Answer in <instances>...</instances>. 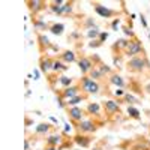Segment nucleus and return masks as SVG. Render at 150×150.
<instances>
[{"label":"nucleus","instance_id":"7c9ffc66","mask_svg":"<svg viewBox=\"0 0 150 150\" xmlns=\"http://www.w3.org/2000/svg\"><path fill=\"white\" fill-rule=\"evenodd\" d=\"M119 24H120V18H114V20H112V23H111V29L112 30H117Z\"/></svg>","mask_w":150,"mask_h":150},{"label":"nucleus","instance_id":"f704fd0d","mask_svg":"<svg viewBox=\"0 0 150 150\" xmlns=\"http://www.w3.org/2000/svg\"><path fill=\"white\" fill-rule=\"evenodd\" d=\"M30 140L29 138H26V140H24V150H30Z\"/></svg>","mask_w":150,"mask_h":150},{"label":"nucleus","instance_id":"1a4fd4ad","mask_svg":"<svg viewBox=\"0 0 150 150\" xmlns=\"http://www.w3.org/2000/svg\"><path fill=\"white\" fill-rule=\"evenodd\" d=\"M53 65H54V59L48 54L41 56L39 59V71L45 75H48L50 72H53Z\"/></svg>","mask_w":150,"mask_h":150},{"label":"nucleus","instance_id":"4be33fe9","mask_svg":"<svg viewBox=\"0 0 150 150\" xmlns=\"http://www.w3.org/2000/svg\"><path fill=\"white\" fill-rule=\"evenodd\" d=\"M87 98H89V95H86V93H80L78 96H75V98L69 99V101H66V105H68V107H78V104H80V102L87 101Z\"/></svg>","mask_w":150,"mask_h":150},{"label":"nucleus","instance_id":"f257e3e1","mask_svg":"<svg viewBox=\"0 0 150 150\" xmlns=\"http://www.w3.org/2000/svg\"><path fill=\"white\" fill-rule=\"evenodd\" d=\"M101 125H104V120L101 119H92V117H87L83 122L75 125V129H77V134H84V135H90L93 132L98 131V128H101Z\"/></svg>","mask_w":150,"mask_h":150},{"label":"nucleus","instance_id":"39448f33","mask_svg":"<svg viewBox=\"0 0 150 150\" xmlns=\"http://www.w3.org/2000/svg\"><path fill=\"white\" fill-rule=\"evenodd\" d=\"M66 114H68V117H69V120L72 122L74 126H75L77 123L83 122L84 119H87V112H86V110L81 108V107H68V108H66Z\"/></svg>","mask_w":150,"mask_h":150},{"label":"nucleus","instance_id":"79ce46f5","mask_svg":"<svg viewBox=\"0 0 150 150\" xmlns=\"http://www.w3.org/2000/svg\"><path fill=\"white\" fill-rule=\"evenodd\" d=\"M30 123H32V120H30L29 117H26V125H27V126H29V125H30Z\"/></svg>","mask_w":150,"mask_h":150},{"label":"nucleus","instance_id":"f3484780","mask_svg":"<svg viewBox=\"0 0 150 150\" xmlns=\"http://www.w3.org/2000/svg\"><path fill=\"white\" fill-rule=\"evenodd\" d=\"M74 143L80 146L81 149H87L90 146L92 143V138H90V135H84V134H77L74 137Z\"/></svg>","mask_w":150,"mask_h":150},{"label":"nucleus","instance_id":"a19ab883","mask_svg":"<svg viewBox=\"0 0 150 150\" xmlns=\"http://www.w3.org/2000/svg\"><path fill=\"white\" fill-rule=\"evenodd\" d=\"M50 120H51L54 125H57V123H59V120H57V119H54V117H50Z\"/></svg>","mask_w":150,"mask_h":150},{"label":"nucleus","instance_id":"20e7f679","mask_svg":"<svg viewBox=\"0 0 150 150\" xmlns=\"http://www.w3.org/2000/svg\"><path fill=\"white\" fill-rule=\"evenodd\" d=\"M125 56H128L129 59L135 57V56H144V48H143V42L138 39V38H134V39H129V45L125 51Z\"/></svg>","mask_w":150,"mask_h":150},{"label":"nucleus","instance_id":"473e14b6","mask_svg":"<svg viewBox=\"0 0 150 150\" xmlns=\"http://www.w3.org/2000/svg\"><path fill=\"white\" fill-rule=\"evenodd\" d=\"M101 45H102V42L99 41V39H96V41H92V42L89 44V47H90V48H98V47H101Z\"/></svg>","mask_w":150,"mask_h":150},{"label":"nucleus","instance_id":"9b49d317","mask_svg":"<svg viewBox=\"0 0 150 150\" xmlns=\"http://www.w3.org/2000/svg\"><path fill=\"white\" fill-rule=\"evenodd\" d=\"M102 108H104L105 114H107L108 117L114 116V114H119V112H120V104H119V101H112V99L104 101Z\"/></svg>","mask_w":150,"mask_h":150},{"label":"nucleus","instance_id":"6ab92c4d","mask_svg":"<svg viewBox=\"0 0 150 150\" xmlns=\"http://www.w3.org/2000/svg\"><path fill=\"white\" fill-rule=\"evenodd\" d=\"M63 0H53V2H48V9L56 15H63Z\"/></svg>","mask_w":150,"mask_h":150},{"label":"nucleus","instance_id":"4468645a","mask_svg":"<svg viewBox=\"0 0 150 150\" xmlns=\"http://www.w3.org/2000/svg\"><path fill=\"white\" fill-rule=\"evenodd\" d=\"M54 129H56V126H53V125H50V123H39L35 129V135L36 137H48L50 132L54 131Z\"/></svg>","mask_w":150,"mask_h":150},{"label":"nucleus","instance_id":"5701e85b","mask_svg":"<svg viewBox=\"0 0 150 150\" xmlns=\"http://www.w3.org/2000/svg\"><path fill=\"white\" fill-rule=\"evenodd\" d=\"M68 69H69V66L65 63V62H62L60 59H54L53 72H56V74H62V72H66Z\"/></svg>","mask_w":150,"mask_h":150},{"label":"nucleus","instance_id":"b1692460","mask_svg":"<svg viewBox=\"0 0 150 150\" xmlns=\"http://www.w3.org/2000/svg\"><path fill=\"white\" fill-rule=\"evenodd\" d=\"M72 84H74V78L68 77V75L60 74V77H59V86L62 87V89H68V87H71Z\"/></svg>","mask_w":150,"mask_h":150},{"label":"nucleus","instance_id":"58836bf2","mask_svg":"<svg viewBox=\"0 0 150 150\" xmlns=\"http://www.w3.org/2000/svg\"><path fill=\"white\" fill-rule=\"evenodd\" d=\"M44 150H59V147H53V146H45Z\"/></svg>","mask_w":150,"mask_h":150},{"label":"nucleus","instance_id":"72a5a7b5","mask_svg":"<svg viewBox=\"0 0 150 150\" xmlns=\"http://www.w3.org/2000/svg\"><path fill=\"white\" fill-rule=\"evenodd\" d=\"M126 93H125V90L123 89H117L116 92H114V96H117V98H120V96H125Z\"/></svg>","mask_w":150,"mask_h":150},{"label":"nucleus","instance_id":"c9c22d12","mask_svg":"<svg viewBox=\"0 0 150 150\" xmlns=\"http://www.w3.org/2000/svg\"><path fill=\"white\" fill-rule=\"evenodd\" d=\"M78 38H81V35H80L78 32H74V33L71 35V39H78Z\"/></svg>","mask_w":150,"mask_h":150},{"label":"nucleus","instance_id":"a211bd4d","mask_svg":"<svg viewBox=\"0 0 150 150\" xmlns=\"http://www.w3.org/2000/svg\"><path fill=\"white\" fill-rule=\"evenodd\" d=\"M59 59L62 62H65L66 65H71V63H75L77 60V54H75L74 50H65V51H62V54L59 56Z\"/></svg>","mask_w":150,"mask_h":150},{"label":"nucleus","instance_id":"f03ea898","mask_svg":"<svg viewBox=\"0 0 150 150\" xmlns=\"http://www.w3.org/2000/svg\"><path fill=\"white\" fill-rule=\"evenodd\" d=\"M149 68H150V63L146 56H135L126 62V69H128V72H132V74L144 72Z\"/></svg>","mask_w":150,"mask_h":150},{"label":"nucleus","instance_id":"ea45409f","mask_svg":"<svg viewBox=\"0 0 150 150\" xmlns=\"http://www.w3.org/2000/svg\"><path fill=\"white\" fill-rule=\"evenodd\" d=\"M144 90H146V93H149V95H150V83H149V84H146Z\"/></svg>","mask_w":150,"mask_h":150},{"label":"nucleus","instance_id":"393cba45","mask_svg":"<svg viewBox=\"0 0 150 150\" xmlns=\"http://www.w3.org/2000/svg\"><path fill=\"white\" fill-rule=\"evenodd\" d=\"M63 30H65V24L63 23H51V26H50V32L56 36H60L63 35Z\"/></svg>","mask_w":150,"mask_h":150},{"label":"nucleus","instance_id":"37998d69","mask_svg":"<svg viewBox=\"0 0 150 150\" xmlns=\"http://www.w3.org/2000/svg\"><path fill=\"white\" fill-rule=\"evenodd\" d=\"M74 150H81V149H74Z\"/></svg>","mask_w":150,"mask_h":150},{"label":"nucleus","instance_id":"7ed1b4c3","mask_svg":"<svg viewBox=\"0 0 150 150\" xmlns=\"http://www.w3.org/2000/svg\"><path fill=\"white\" fill-rule=\"evenodd\" d=\"M80 87H81V92L86 93V95H98L101 92V86H99L98 81L92 80L89 75H83L78 81Z\"/></svg>","mask_w":150,"mask_h":150},{"label":"nucleus","instance_id":"e433bc0d","mask_svg":"<svg viewBox=\"0 0 150 150\" xmlns=\"http://www.w3.org/2000/svg\"><path fill=\"white\" fill-rule=\"evenodd\" d=\"M140 21H141V24H143V26H144V29H147V21H146L144 15H141V17H140Z\"/></svg>","mask_w":150,"mask_h":150},{"label":"nucleus","instance_id":"6e6552de","mask_svg":"<svg viewBox=\"0 0 150 150\" xmlns=\"http://www.w3.org/2000/svg\"><path fill=\"white\" fill-rule=\"evenodd\" d=\"M80 93H83V92H81L80 84L77 83V84H72L71 87H68V89L59 90V92H57V96H60L62 99H65V101H69V99H72V98H75V96H78Z\"/></svg>","mask_w":150,"mask_h":150},{"label":"nucleus","instance_id":"9d476101","mask_svg":"<svg viewBox=\"0 0 150 150\" xmlns=\"http://www.w3.org/2000/svg\"><path fill=\"white\" fill-rule=\"evenodd\" d=\"M77 63H78V68H80V71H81L83 75H89L90 71H92L93 66H95L93 59H92V57H87V56H81V57L78 59Z\"/></svg>","mask_w":150,"mask_h":150},{"label":"nucleus","instance_id":"cd10ccee","mask_svg":"<svg viewBox=\"0 0 150 150\" xmlns=\"http://www.w3.org/2000/svg\"><path fill=\"white\" fill-rule=\"evenodd\" d=\"M87 38H90V39H98L99 38V35H101V30H99L98 27H93V29H90V30H87Z\"/></svg>","mask_w":150,"mask_h":150},{"label":"nucleus","instance_id":"2f4dec72","mask_svg":"<svg viewBox=\"0 0 150 150\" xmlns=\"http://www.w3.org/2000/svg\"><path fill=\"white\" fill-rule=\"evenodd\" d=\"M98 39H99V41H101V42L104 44V42L108 39V33H107V32H101V35H99V38H98Z\"/></svg>","mask_w":150,"mask_h":150},{"label":"nucleus","instance_id":"dca6fc26","mask_svg":"<svg viewBox=\"0 0 150 150\" xmlns=\"http://www.w3.org/2000/svg\"><path fill=\"white\" fill-rule=\"evenodd\" d=\"M128 45H129V39H125V38H122V39H117L114 44H112L111 50H112V53H114V54H117V53H123V54H125Z\"/></svg>","mask_w":150,"mask_h":150},{"label":"nucleus","instance_id":"bb28decb","mask_svg":"<svg viewBox=\"0 0 150 150\" xmlns=\"http://www.w3.org/2000/svg\"><path fill=\"white\" fill-rule=\"evenodd\" d=\"M123 102H126L129 105H135V104H138L140 101H138V98H135L132 93H126L123 96Z\"/></svg>","mask_w":150,"mask_h":150},{"label":"nucleus","instance_id":"2eb2a0df","mask_svg":"<svg viewBox=\"0 0 150 150\" xmlns=\"http://www.w3.org/2000/svg\"><path fill=\"white\" fill-rule=\"evenodd\" d=\"M51 42H50V39L44 35V33H38V47H39V51L44 54V53H47L50 48H51Z\"/></svg>","mask_w":150,"mask_h":150},{"label":"nucleus","instance_id":"ddd939ff","mask_svg":"<svg viewBox=\"0 0 150 150\" xmlns=\"http://www.w3.org/2000/svg\"><path fill=\"white\" fill-rule=\"evenodd\" d=\"M102 105L101 104H98V102H89L86 107V112H87V116H90V117H95V119H101L102 116Z\"/></svg>","mask_w":150,"mask_h":150},{"label":"nucleus","instance_id":"4c0bfd02","mask_svg":"<svg viewBox=\"0 0 150 150\" xmlns=\"http://www.w3.org/2000/svg\"><path fill=\"white\" fill-rule=\"evenodd\" d=\"M71 131H72L71 125H68V123H66V125H65V134H68V132H71Z\"/></svg>","mask_w":150,"mask_h":150},{"label":"nucleus","instance_id":"aec40b11","mask_svg":"<svg viewBox=\"0 0 150 150\" xmlns=\"http://www.w3.org/2000/svg\"><path fill=\"white\" fill-rule=\"evenodd\" d=\"M50 26H51V23H47V21H44L41 18H35L33 20V27H35V30L38 33H42L45 30H50Z\"/></svg>","mask_w":150,"mask_h":150},{"label":"nucleus","instance_id":"a878e982","mask_svg":"<svg viewBox=\"0 0 150 150\" xmlns=\"http://www.w3.org/2000/svg\"><path fill=\"white\" fill-rule=\"evenodd\" d=\"M128 116L129 117H132V119H135V120H138V119H141V112H140V110L138 108H135L134 105H128Z\"/></svg>","mask_w":150,"mask_h":150},{"label":"nucleus","instance_id":"423d86ee","mask_svg":"<svg viewBox=\"0 0 150 150\" xmlns=\"http://www.w3.org/2000/svg\"><path fill=\"white\" fill-rule=\"evenodd\" d=\"M92 5H93L95 12H96L99 17H102V18H112V17H117V15L120 14L119 11L111 9V8H108V6H104V5L98 3V2H93Z\"/></svg>","mask_w":150,"mask_h":150},{"label":"nucleus","instance_id":"c85d7f7f","mask_svg":"<svg viewBox=\"0 0 150 150\" xmlns=\"http://www.w3.org/2000/svg\"><path fill=\"white\" fill-rule=\"evenodd\" d=\"M72 12H74V2H65L63 15H72Z\"/></svg>","mask_w":150,"mask_h":150},{"label":"nucleus","instance_id":"c756f323","mask_svg":"<svg viewBox=\"0 0 150 150\" xmlns=\"http://www.w3.org/2000/svg\"><path fill=\"white\" fill-rule=\"evenodd\" d=\"M84 27H86L87 30H90V29L96 27V26H95V20H93V18H86V21H84Z\"/></svg>","mask_w":150,"mask_h":150},{"label":"nucleus","instance_id":"0eeeda50","mask_svg":"<svg viewBox=\"0 0 150 150\" xmlns=\"http://www.w3.org/2000/svg\"><path fill=\"white\" fill-rule=\"evenodd\" d=\"M26 5H27V8L30 11L32 20H35L39 12H42V11H45L48 8V3L47 2H41V0H27Z\"/></svg>","mask_w":150,"mask_h":150},{"label":"nucleus","instance_id":"412c9836","mask_svg":"<svg viewBox=\"0 0 150 150\" xmlns=\"http://www.w3.org/2000/svg\"><path fill=\"white\" fill-rule=\"evenodd\" d=\"M108 80H110V84L119 87V89H123V87L126 86L125 80L122 78V75H119V74H116V72H112V74L110 75V78H108Z\"/></svg>","mask_w":150,"mask_h":150},{"label":"nucleus","instance_id":"f8f14e48","mask_svg":"<svg viewBox=\"0 0 150 150\" xmlns=\"http://www.w3.org/2000/svg\"><path fill=\"white\" fill-rule=\"evenodd\" d=\"M65 134H50L48 137H45V146H53V147H60L65 141Z\"/></svg>","mask_w":150,"mask_h":150}]
</instances>
